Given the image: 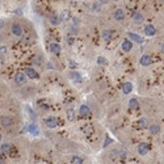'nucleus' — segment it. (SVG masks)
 Listing matches in <instances>:
<instances>
[{"label":"nucleus","instance_id":"obj_1","mask_svg":"<svg viewBox=\"0 0 164 164\" xmlns=\"http://www.w3.org/2000/svg\"><path fill=\"white\" fill-rule=\"evenodd\" d=\"M137 151H138V154H139V155L144 156V155L148 154V151H150V147H148V144H147L146 142H142V143L138 144Z\"/></svg>","mask_w":164,"mask_h":164},{"label":"nucleus","instance_id":"obj_2","mask_svg":"<svg viewBox=\"0 0 164 164\" xmlns=\"http://www.w3.org/2000/svg\"><path fill=\"white\" fill-rule=\"evenodd\" d=\"M144 36H147V37H154V36H156V29H155L154 25H146L144 26Z\"/></svg>","mask_w":164,"mask_h":164},{"label":"nucleus","instance_id":"obj_3","mask_svg":"<svg viewBox=\"0 0 164 164\" xmlns=\"http://www.w3.org/2000/svg\"><path fill=\"white\" fill-rule=\"evenodd\" d=\"M25 75H26L29 79H38L40 78V74H38L34 68H32V67H26V68H25Z\"/></svg>","mask_w":164,"mask_h":164},{"label":"nucleus","instance_id":"obj_4","mask_svg":"<svg viewBox=\"0 0 164 164\" xmlns=\"http://www.w3.org/2000/svg\"><path fill=\"white\" fill-rule=\"evenodd\" d=\"M12 34L16 36V37H21L22 36V28H21L20 24H17V22H14V24H12Z\"/></svg>","mask_w":164,"mask_h":164},{"label":"nucleus","instance_id":"obj_5","mask_svg":"<svg viewBox=\"0 0 164 164\" xmlns=\"http://www.w3.org/2000/svg\"><path fill=\"white\" fill-rule=\"evenodd\" d=\"M45 123H46V126L50 127V129H55V127L58 126V120H57L55 117H47V118L45 120Z\"/></svg>","mask_w":164,"mask_h":164},{"label":"nucleus","instance_id":"obj_6","mask_svg":"<svg viewBox=\"0 0 164 164\" xmlns=\"http://www.w3.org/2000/svg\"><path fill=\"white\" fill-rule=\"evenodd\" d=\"M139 63L143 66V67H148V66L152 65V58H151L150 55L144 54V55H142V58H140Z\"/></svg>","mask_w":164,"mask_h":164},{"label":"nucleus","instance_id":"obj_7","mask_svg":"<svg viewBox=\"0 0 164 164\" xmlns=\"http://www.w3.org/2000/svg\"><path fill=\"white\" fill-rule=\"evenodd\" d=\"M121 49H122V51L129 53L130 50L133 49V41H129V40L122 41V43H121Z\"/></svg>","mask_w":164,"mask_h":164},{"label":"nucleus","instance_id":"obj_8","mask_svg":"<svg viewBox=\"0 0 164 164\" xmlns=\"http://www.w3.org/2000/svg\"><path fill=\"white\" fill-rule=\"evenodd\" d=\"M26 78L28 76L25 75V72L24 74H22V72H18L17 75H16V78H14V82L21 86V84H25V83H26Z\"/></svg>","mask_w":164,"mask_h":164},{"label":"nucleus","instance_id":"obj_9","mask_svg":"<svg viewBox=\"0 0 164 164\" xmlns=\"http://www.w3.org/2000/svg\"><path fill=\"white\" fill-rule=\"evenodd\" d=\"M127 36H129V38L133 42H137V43H142V42H143V38L140 37V36H138L137 33H131V32H129Z\"/></svg>","mask_w":164,"mask_h":164},{"label":"nucleus","instance_id":"obj_10","mask_svg":"<svg viewBox=\"0 0 164 164\" xmlns=\"http://www.w3.org/2000/svg\"><path fill=\"white\" fill-rule=\"evenodd\" d=\"M89 112H91V109H89L87 105H82L80 108H79V116L80 117H86L89 114Z\"/></svg>","mask_w":164,"mask_h":164},{"label":"nucleus","instance_id":"obj_11","mask_svg":"<svg viewBox=\"0 0 164 164\" xmlns=\"http://www.w3.org/2000/svg\"><path fill=\"white\" fill-rule=\"evenodd\" d=\"M49 50H50L51 54H59L61 53V46L58 43H51L49 46Z\"/></svg>","mask_w":164,"mask_h":164},{"label":"nucleus","instance_id":"obj_12","mask_svg":"<svg viewBox=\"0 0 164 164\" xmlns=\"http://www.w3.org/2000/svg\"><path fill=\"white\" fill-rule=\"evenodd\" d=\"M131 91H133V84H131V83L127 82V83H125V84L122 86V92L125 93V95H129Z\"/></svg>","mask_w":164,"mask_h":164},{"label":"nucleus","instance_id":"obj_13","mask_svg":"<svg viewBox=\"0 0 164 164\" xmlns=\"http://www.w3.org/2000/svg\"><path fill=\"white\" fill-rule=\"evenodd\" d=\"M148 130H150V133L152 134V135H156V134L160 133V126H159V125H156V123H154V125L148 126Z\"/></svg>","mask_w":164,"mask_h":164},{"label":"nucleus","instance_id":"obj_14","mask_svg":"<svg viewBox=\"0 0 164 164\" xmlns=\"http://www.w3.org/2000/svg\"><path fill=\"white\" fill-rule=\"evenodd\" d=\"M1 125H3L4 127H11L13 125V120L9 118V117H4L3 120H1Z\"/></svg>","mask_w":164,"mask_h":164},{"label":"nucleus","instance_id":"obj_15","mask_svg":"<svg viewBox=\"0 0 164 164\" xmlns=\"http://www.w3.org/2000/svg\"><path fill=\"white\" fill-rule=\"evenodd\" d=\"M114 18H116V20H118V21H122L123 18H125V13H123V11L121 9H117L116 12H114Z\"/></svg>","mask_w":164,"mask_h":164},{"label":"nucleus","instance_id":"obj_16","mask_svg":"<svg viewBox=\"0 0 164 164\" xmlns=\"http://www.w3.org/2000/svg\"><path fill=\"white\" fill-rule=\"evenodd\" d=\"M26 129H28V131H29V133H32L33 135H37V134H38V129H37V126H36L34 123H30V125H28Z\"/></svg>","mask_w":164,"mask_h":164},{"label":"nucleus","instance_id":"obj_17","mask_svg":"<svg viewBox=\"0 0 164 164\" xmlns=\"http://www.w3.org/2000/svg\"><path fill=\"white\" fill-rule=\"evenodd\" d=\"M49 21H50L51 25L57 26V25H59V22H61V18H59L58 16H50V17H49Z\"/></svg>","mask_w":164,"mask_h":164},{"label":"nucleus","instance_id":"obj_18","mask_svg":"<svg viewBox=\"0 0 164 164\" xmlns=\"http://www.w3.org/2000/svg\"><path fill=\"white\" fill-rule=\"evenodd\" d=\"M129 105H130V108H131V109H138V108H139V104H138V100L137 99H130Z\"/></svg>","mask_w":164,"mask_h":164},{"label":"nucleus","instance_id":"obj_19","mask_svg":"<svg viewBox=\"0 0 164 164\" xmlns=\"http://www.w3.org/2000/svg\"><path fill=\"white\" fill-rule=\"evenodd\" d=\"M70 78H71L72 80H75V82H80V80H82V76H80V74H78V72H70Z\"/></svg>","mask_w":164,"mask_h":164},{"label":"nucleus","instance_id":"obj_20","mask_svg":"<svg viewBox=\"0 0 164 164\" xmlns=\"http://www.w3.org/2000/svg\"><path fill=\"white\" fill-rule=\"evenodd\" d=\"M134 21H135V22H140V21H143V14L139 13V12L135 13V14H134Z\"/></svg>","mask_w":164,"mask_h":164},{"label":"nucleus","instance_id":"obj_21","mask_svg":"<svg viewBox=\"0 0 164 164\" xmlns=\"http://www.w3.org/2000/svg\"><path fill=\"white\" fill-rule=\"evenodd\" d=\"M101 36H103V38L104 40H110V36H112V33H110V30H104L103 33H101Z\"/></svg>","mask_w":164,"mask_h":164},{"label":"nucleus","instance_id":"obj_22","mask_svg":"<svg viewBox=\"0 0 164 164\" xmlns=\"http://www.w3.org/2000/svg\"><path fill=\"white\" fill-rule=\"evenodd\" d=\"M67 118H68L70 121H74V118H75V112H74V109H70L68 112H67Z\"/></svg>","mask_w":164,"mask_h":164},{"label":"nucleus","instance_id":"obj_23","mask_svg":"<svg viewBox=\"0 0 164 164\" xmlns=\"http://www.w3.org/2000/svg\"><path fill=\"white\" fill-rule=\"evenodd\" d=\"M71 163H75V164H82L83 163V159L79 156H72L71 159Z\"/></svg>","mask_w":164,"mask_h":164},{"label":"nucleus","instance_id":"obj_24","mask_svg":"<svg viewBox=\"0 0 164 164\" xmlns=\"http://www.w3.org/2000/svg\"><path fill=\"white\" fill-rule=\"evenodd\" d=\"M138 125H139V127H147V120L146 118H140L138 121Z\"/></svg>","mask_w":164,"mask_h":164},{"label":"nucleus","instance_id":"obj_25","mask_svg":"<svg viewBox=\"0 0 164 164\" xmlns=\"http://www.w3.org/2000/svg\"><path fill=\"white\" fill-rule=\"evenodd\" d=\"M9 150H11V144H8V143L1 144V151H3V152H9Z\"/></svg>","mask_w":164,"mask_h":164},{"label":"nucleus","instance_id":"obj_26","mask_svg":"<svg viewBox=\"0 0 164 164\" xmlns=\"http://www.w3.org/2000/svg\"><path fill=\"white\" fill-rule=\"evenodd\" d=\"M33 63H34V65H38V66L41 65V63H42V61H41V57H38V55H37V57H36V58L33 59Z\"/></svg>","mask_w":164,"mask_h":164},{"label":"nucleus","instance_id":"obj_27","mask_svg":"<svg viewBox=\"0 0 164 164\" xmlns=\"http://www.w3.org/2000/svg\"><path fill=\"white\" fill-rule=\"evenodd\" d=\"M110 143H112V139H110V137H106L105 138V142H104V148H105V147H108Z\"/></svg>","mask_w":164,"mask_h":164},{"label":"nucleus","instance_id":"obj_28","mask_svg":"<svg viewBox=\"0 0 164 164\" xmlns=\"http://www.w3.org/2000/svg\"><path fill=\"white\" fill-rule=\"evenodd\" d=\"M26 112H28V113H29V114H30V117H32V120H34V118H36V114H34V112H33V110H32V109H30V108H29V106H28V108H26Z\"/></svg>","mask_w":164,"mask_h":164},{"label":"nucleus","instance_id":"obj_29","mask_svg":"<svg viewBox=\"0 0 164 164\" xmlns=\"http://www.w3.org/2000/svg\"><path fill=\"white\" fill-rule=\"evenodd\" d=\"M97 63H99V65H106L108 62H106V59H105V58H103V57H100V58L97 59Z\"/></svg>","mask_w":164,"mask_h":164},{"label":"nucleus","instance_id":"obj_30","mask_svg":"<svg viewBox=\"0 0 164 164\" xmlns=\"http://www.w3.org/2000/svg\"><path fill=\"white\" fill-rule=\"evenodd\" d=\"M68 66L71 67V68H76V67H78V65H76L74 61H70V62H68Z\"/></svg>","mask_w":164,"mask_h":164},{"label":"nucleus","instance_id":"obj_31","mask_svg":"<svg viewBox=\"0 0 164 164\" xmlns=\"http://www.w3.org/2000/svg\"><path fill=\"white\" fill-rule=\"evenodd\" d=\"M67 14H68V13H67L66 11H65V12H63V13H62V20H63V21H66V20H67V18H68V16H67Z\"/></svg>","mask_w":164,"mask_h":164},{"label":"nucleus","instance_id":"obj_32","mask_svg":"<svg viewBox=\"0 0 164 164\" xmlns=\"http://www.w3.org/2000/svg\"><path fill=\"white\" fill-rule=\"evenodd\" d=\"M7 53V47H0V54H5Z\"/></svg>","mask_w":164,"mask_h":164},{"label":"nucleus","instance_id":"obj_33","mask_svg":"<svg viewBox=\"0 0 164 164\" xmlns=\"http://www.w3.org/2000/svg\"><path fill=\"white\" fill-rule=\"evenodd\" d=\"M106 1H108V0H100V3H101V4H105Z\"/></svg>","mask_w":164,"mask_h":164},{"label":"nucleus","instance_id":"obj_34","mask_svg":"<svg viewBox=\"0 0 164 164\" xmlns=\"http://www.w3.org/2000/svg\"><path fill=\"white\" fill-rule=\"evenodd\" d=\"M160 50H161V53L164 54V45H161V49H160Z\"/></svg>","mask_w":164,"mask_h":164},{"label":"nucleus","instance_id":"obj_35","mask_svg":"<svg viewBox=\"0 0 164 164\" xmlns=\"http://www.w3.org/2000/svg\"><path fill=\"white\" fill-rule=\"evenodd\" d=\"M3 24H4V21H3V20H0V28L3 26Z\"/></svg>","mask_w":164,"mask_h":164},{"label":"nucleus","instance_id":"obj_36","mask_svg":"<svg viewBox=\"0 0 164 164\" xmlns=\"http://www.w3.org/2000/svg\"><path fill=\"white\" fill-rule=\"evenodd\" d=\"M0 163H4V160H3V159H1V157H0Z\"/></svg>","mask_w":164,"mask_h":164},{"label":"nucleus","instance_id":"obj_37","mask_svg":"<svg viewBox=\"0 0 164 164\" xmlns=\"http://www.w3.org/2000/svg\"><path fill=\"white\" fill-rule=\"evenodd\" d=\"M0 140H1V134H0Z\"/></svg>","mask_w":164,"mask_h":164},{"label":"nucleus","instance_id":"obj_38","mask_svg":"<svg viewBox=\"0 0 164 164\" xmlns=\"http://www.w3.org/2000/svg\"><path fill=\"white\" fill-rule=\"evenodd\" d=\"M114 1H118V0H114Z\"/></svg>","mask_w":164,"mask_h":164}]
</instances>
